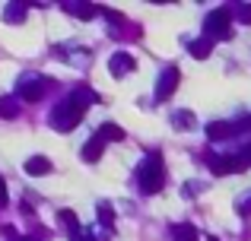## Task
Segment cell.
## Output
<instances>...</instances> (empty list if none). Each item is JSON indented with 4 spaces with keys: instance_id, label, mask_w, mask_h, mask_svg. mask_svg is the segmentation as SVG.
<instances>
[{
    "instance_id": "obj_28",
    "label": "cell",
    "mask_w": 251,
    "mask_h": 241,
    "mask_svg": "<svg viewBox=\"0 0 251 241\" xmlns=\"http://www.w3.org/2000/svg\"><path fill=\"white\" fill-rule=\"evenodd\" d=\"M207 241H220V238H207Z\"/></svg>"
},
{
    "instance_id": "obj_3",
    "label": "cell",
    "mask_w": 251,
    "mask_h": 241,
    "mask_svg": "<svg viewBox=\"0 0 251 241\" xmlns=\"http://www.w3.org/2000/svg\"><path fill=\"white\" fill-rule=\"evenodd\" d=\"M229 35H232V10H229V6H220V10H213L203 19V38L223 42V38H229Z\"/></svg>"
},
{
    "instance_id": "obj_13",
    "label": "cell",
    "mask_w": 251,
    "mask_h": 241,
    "mask_svg": "<svg viewBox=\"0 0 251 241\" xmlns=\"http://www.w3.org/2000/svg\"><path fill=\"white\" fill-rule=\"evenodd\" d=\"M172 127H175V130H194L197 127V118H194V114H191L188 111V108H181V111H175V114H172Z\"/></svg>"
},
{
    "instance_id": "obj_14",
    "label": "cell",
    "mask_w": 251,
    "mask_h": 241,
    "mask_svg": "<svg viewBox=\"0 0 251 241\" xmlns=\"http://www.w3.org/2000/svg\"><path fill=\"white\" fill-rule=\"evenodd\" d=\"M67 99H74V102H76V105H80V108H89V105H92V102H96V99H99V95H96V92H92V89H89V86H76V89H74V92H70V95H67Z\"/></svg>"
},
{
    "instance_id": "obj_11",
    "label": "cell",
    "mask_w": 251,
    "mask_h": 241,
    "mask_svg": "<svg viewBox=\"0 0 251 241\" xmlns=\"http://www.w3.org/2000/svg\"><path fill=\"white\" fill-rule=\"evenodd\" d=\"M48 172H51V159H45V155H32V159H25V175L38 178V175H48Z\"/></svg>"
},
{
    "instance_id": "obj_10",
    "label": "cell",
    "mask_w": 251,
    "mask_h": 241,
    "mask_svg": "<svg viewBox=\"0 0 251 241\" xmlns=\"http://www.w3.org/2000/svg\"><path fill=\"white\" fill-rule=\"evenodd\" d=\"M172 238L175 241H201V232L191 222H172Z\"/></svg>"
},
{
    "instance_id": "obj_25",
    "label": "cell",
    "mask_w": 251,
    "mask_h": 241,
    "mask_svg": "<svg viewBox=\"0 0 251 241\" xmlns=\"http://www.w3.org/2000/svg\"><path fill=\"white\" fill-rule=\"evenodd\" d=\"M0 206H6V184H3V178H0Z\"/></svg>"
},
{
    "instance_id": "obj_1",
    "label": "cell",
    "mask_w": 251,
    "mask_h": 241,
    "mask_svg": "<svg viewBox=\"0 0 251 241\" xmlns=\"http://www.w3.org/2000/svg\"><path fill=\"white\" fill-rule=\"evenodd\" d=\"M137 187H140L143 197H153V194H159L166 187V162H162L159 149H153V153H147L140 159V165H137Z\"/></svg>"
},
{
    "instance_id": "obj_4",
    "label": "cell",
    "mask_w": 251,
    "mask_h": 241,
    "mask_svg": "<svg viewBox=\"0 0 251 241\" xmlns=\"http://www.w3.org/2000/svg\"><path fill=\"white\" fill-rule=\"evenodd\" d=\"M203 162H207V168L216 175V178H223V175H239V172H245V168H248L239 155H213V153H203Z\"/></svg>"
},
{
    "instance_id": "obj_9",
    "label": "cell",
    "mask_w": 251,
    "mask_h": 241,
    "mask_svg": "<svg viewBox=\"0 0 251 241\" xmlns=\"http://www.w3.org/2000/svg\"><path fill=\"white\" fill-rule=\"evenodd\" d=\"M102 153H105V140H102L99 133H92L89 140H86V146H83L80 155H83V162H89V165H92V162L102 159Z\"/></svg>"
},
{
    "instance_id": "obj_5",
    "label": "cell",
    "mask_w": 251,
    "mask_h": 241,
    "mask_svg": "<svg viewBox=\"0 0 251 241\" xmlns=\"http://www.w3.org/2000/svg\"><path fill=\"white\" fill-rule=\"evenodd\" d=\"M45 89H54V80H48V76H23L16 92L23 102H38L45 95Z\"/></svg>"
},
{
    "instance_id": "obj_18",
    "label": "cell",
    "mask_w": 251,
    "mask_h": 241,
    "mask_svg": "<svg viewBox=\"0 0 251 241\" xmlns=\"http://www.w3.org/2000/svg\"><path fill=\"white\" fill-rule=\"evenodd\" d=\"M64 10H67V13H76L80 19H92V16H96V10H92V6H86V3H67Z\"/></svg>"
},
{
    "instance_id": "obj_23",
    "label": "cell",
    "mask_w": 251,
    "mask_h": 241,
    "mask_svg": "<svg viewBox=\"0 0 251 241\" xmlns=\"http://www.w3.org/2000/svg\"><path fill=\"white\" fill-rule=\"evenodd\" d=\"M235 124H239V133H242V130H248V133H251V114H245V118L235 121Z\"/></svg>"
},
{
    "instance_id": "obj_17",
    "label": "cell",
    "mask_w": 251,
    "mask_h": 241,
    "mask_svg": "<svg viewBox=\"0 0 251 241\" xmlns=\"http://www.w3.org/2000/svg\"><path fill=\"white\" fill-rule=\"evenodd\" d=\"M99 222H102L105 229H111V225H115V210H111L108 203H99Z\"/></svg>"
},
{
    "instance_id": "obj_20",
    "label": "cell",
    "mask_w": 251,
    "mask_h": 241,
    "mask_svg": "<svg viewBox=\"0 0 251 241\" xmlns=\"http://www.w3.org/2000/svg\"><path fill=\"white\" fill-rule=\"evenodd\" d=\"M239 159H242V162H245V165L251 168V140H248V143H242V146H239Z\"/></svg>"
},
{
    "instance_id": "obj_26",
    "label": "cell",
    "mask_w": 251,
    "mask_h": 241,
    "mask_svg": "<svg viewBox=\"0 0 251 241\" xmlns=\"http://www.w3.org/2000/svg\"><path fill=\"white\" fill-rule=\"evenodd\" d=\"M242 213H248V216H251V200H245V203H242Z\"/></svg>"
},
{
    "instance_id": "obj_24",
    "label": "cell",
    "mask_w": 251,
    "mask_h": 241,
    "mask_svg": "<svg viewBox=\"0 0 251 241\" xmlns=\"http://www.w3.org/2000/svg\"><path fill=\"white\" fill-rule=\"evenodd\" d=\"M194 191H201V184H194V181H188V184H184V197H194Z\"/></svg>"
},
{
    "instance_id": "obj_29",
    "label": "cell",
    "mask_w": 251,
    "mask_h": 241,
    "mask_svg": "<svg viewBox=\"0 0 251 241\" xmlns=\"http://www.w3.org/2000/svg\"><path fill=\"white\" fill-rule=\"evenodd\" d=\"M25 241H32V238H25Z\"/></svg>"
},
{
    "instance_id": "obj_8",
    "label": "cell",
    "mask_w": 251,
    "mask_h": 241,
    "mask_svg": "<svg viewBox=\"0 0 251 241\" xmlns=\"http://www.w3.org/2000/svg\"><path fill=\"white\" fill-rule=\"evenodd\" d=\"M134 67H137V61L127 54V51H115V54H111V61H108V70H111V76H115V80L134 73Z\"/></svg>"
},
{
    "instance_id": "obj_2",
    "label": "cell",
    "mask_w": 251,
    "mask_h": 241,
    "mask_svg": "<svg viewBox=\"0 0 251 241\" xmlns=\"http://www.w3.org/2000/svg\"><path fill=\"white\" fill-rule=\"evenodd\" d=\"M83 114H86V108H80L74 99H64V102H57L54 111H51V127L61 130V133H70L74 127H80Z\"/></svg>"
},
{
    "instance_id": "obj_27",
    "label": "cell",
    "mask_w": 251,
    "mask_h": 241,
    "mask_svg": "<svg viewBox=\"0 0 251 241\" xmlns=\"http://www.w3.org/2000/svg\"><path fill=\"white\" fill-rule=\"evenodd\" d=\"M76 241H96V238H76Z\"/></svg>"
},
{
    "instance_id": "obj_15",
    "label": "cell",
    "mask_w": 251,
    "mask_h": 241,
    "mask_svg": "<svg viewBox=\"0 0 251 241\" xmlns=\"http://www.w3.org/2000/svg\"><path fill=\"white\" fill-rule=\"evenodd\" d=\"M96 133L102 136V140H115V143H121L124 136H127V133H124V127H118V124H102Z\"/></svg>"
},
{
    "instance_id": "obj_7",
    "label": "cell",
    "mask_w": 251,
    "mask_h": 241,
    "mask_svg": "<svg viewBox=\"0 0 251 241\" xmlns=\"http://www.w3.org/2000/svg\"><path fill=\"white\" fill-rule=\"evenodd\" d=\"M203 130H207L210 143H223V140H232V136L239 133V124L235 121H210Z\"/></svg>"
},
{
    "instance_id": "obj_12",
    "label": "cell",
    "mask_w": 251,
    "mask_h": 241,
    "mask_svg": "<svg viewBox=\"0 0 251 241\" xmlns=\"http://www.w3.org/2000/svg\"><path fill=\"white\" fill-rule=\"evenodd\" d=\"M210 51H213V42L210 38H194V42H188V54L197 57V61H203V57H210Z\"/></svg>"
},
{
    "instance_id": "obj_19",
    "label": "cell",
    "mask_w": 251,
    "mask_h": 241,
    "mask_svg": "<svg viewBox=\"0 0 251 241\" xmlns=\"http://www.w3.org/2000/svg\"><path fill=\"white\" fill-rule=\"evenodd\" d=\"M61 222L67 225L74 235H80V222H76V213H74V210H61Z\"/></svg>"
},
{
    "instance_id": "obj_16",
    "label": "cell",
    "mask_w": 251,
    "mask_h": 241,
    "mask_svg": "<svg viewBox=\"0 0 251 241\" xmlns=\"http://www.w3.org/2000/svg\"><path fill=\"white\" fill-rule=\"evenodd\" d=\"M16 114H19V102L3 95V99H0V118H16Z\"/></svg>"
},
{
    "instance_id": "obj_6",
    "label": "cell",
    "mask_w": 251,
    "mask_h": 241,
    "mask_svg": "<svg viewBox=\"0 0 251 241\" xmlns=\"http://www.w3.org/2000/svg\"><path fill=\"white\" fill-rule=\"evenodd\" d=\"M178 83H181V70H178L175 64H169V67L159 73V80H156V102H166L178 89Z\"/></svg>"
},
{
    "instance_id": "obj_22",
    "label": "cell",
    "mask_w": 251,
    "mask_h": 241,
    "mask_svg": "<svg viewBox=\"0 0 251 241\" xmlns=\"http://www.w3.org/2000/svg\"><path fill=\"white\" fill-rule=\"evenodd\" d=\"M235 19H239V22H245V25H251V3L248 6H239V16H235Z\"/></svg>"
},
{
    "instance_id": "obj_21",
    "label": "cell",
    "mask_w": 251,
    "mask_h": 241,
    "mask_svg": "<svg viewBox=\"0 0 251 241\" xmlns=\"http://www.w3.org/2000/svg\"><path fill=\"white\" fill-rule=\"evenodd\" d=\"M23 13H25V6H10V10H6V19H10V22H19Z\"/></svg>"
}]
</instances>
